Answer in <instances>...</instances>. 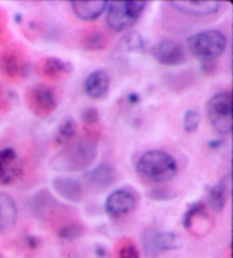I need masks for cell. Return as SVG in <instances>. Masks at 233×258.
I'll list each match as a JSON object with an SVG mask.
<instances>
[{
	"label": "cell",
	"mask_w": 233,
	"mask_h": 258,
	"mask_svg": "<svg viewBox=\"0 0 233 258\" xmlns=\"http://www.w3.org/2000/svg\"><path fill=\"white\" fill-rule=\"evenodd\" d=\"M97 157L96 141L92 138L81 139L65 146L50 159V167L57 172H78L87 170Z\"/></svg>",
	"instance_id": "obj_1"
},
{
	"label": "cell",
	"mask_w": 233,
	"mask_h": 258,
	"mask_svg": "<svg viewBox=\"0 0 233 258\" xmlns=\"http://www.w3.org/2000/svg\"><path fill=\"white\" fill-rule=\"evenodd\" d=\"M137 172L152 182H165L177 174L178 165L172 155L163 150H148L137 162Z\"/></svg>",
	"instance_id": "obj_2"
},
{
	"label": "cell",
	"mask_w": 233,
	"mask_h": 258,
	"mask_svg": "<svg viewBox=\"0 0 233 258\" xmlns=\"http://www.w3.org/2000/svg\"><path fill=\"white\" fill-rule=\"evenodd\" d=\"M226 43V37L221 31L205 30L188 39V49L196 58L210 63L223 54Z\"/></svg>",
	"instance_id": "obj_3"
},
{
	"label": "cell",
	"mask_w": 233,
	"mask_h": 258,
	"mask_svg": "<svg viewBox=\"0 0 233 258\" xmlns=\"http://www.w3.org/2000/svg\"><path fill=\"white\" fill-rule=\"evenodd\" d=\"M146 6V2H110L106 8V23L118 32L128 30L140 19Z\"/></svg>",
	"instance_id": "obj_4"
},
{
	"label": "cell",
	"mask_w": 233,
	"mask_h": 258,
	"mask_svg": "<svg viewBox=\"0 0 233 258\" xmlns=\"http://www.w3.org/2000/svg\"><path fill=\"white\" fill-rule=\"evenodd\" d=\"M208 119L219 135L228 136L232 132V95L230 91L216 93L206 105Z\"/></svg>",
	"instance_id": "obj_5"
},
{
	"label": "cell",
	"mask_w": 233,
	"mask_h": 258,
	"mask_svg": "<svg viewBox=\"0 0 233 258\" xmlns=\"http://www.w3.org/2000/svg\"><path fill=\"white\" fill-rule=\"evenodd\" d=\"M25 100L31 113L35 116H49L57 108V97L50 87L35 84L25 92Z\"/></svg>",
	"instance_id": "obj_6"
},
{
	"label": "cell",
	"mask_w": 233,
	"mask_h": 258,
	"mask_svg": "<svg viewBox=\"0 0 233 258\" xmlns=\"http://www.w3.org/2000/svg\"><path fill=\"white\" fill-rule=\"evenodd\" d=\"M29 71V61L19 48H10L0 54V72L4 77L16 80L25 77Z\"/></svg>",
	"instance_id": "obj_7"
},
{
	"label": "cell",
	"mask_w": 233,
	"mask_h": 258,
	"mask_svg": "<svg viewBox=\"0 0 233 258\" xmlns=\"http://www.w3.org/2000/svg\"><path fill=\"white\" fill-rule=\"evenodd\" d=\"M154 58L165 66H179L186 61V50L181 43L173 40H163L152 48Z\"/></svg>",
	"instance_id": "obj_8"
},
{
	"label": "cell",
	"mask_w": 233,
	"mask_h": 258,
	"mask_svg": "<svg viewBox=\"0 0 233 258\" xmlns=\"http://www.w3.org/2000/svg\"><path fill=\"white\" fill-rule=\"evenodd\" d=\"M143 246L148 255H157L166 250H172L180 247V238L174 233L148 231L143 235Z\"/></svg>",
	"instance_id": "obj_9"
},
{
	"label": "cell",
	"mask_w": 233,
	"mask_h": 258,
	"mask_svg": "<svg viewBox=\"0 0 233 258\" xmlns=\"http://www.w3.org/2000/svg\"><path fill=\"white\" fill-rule=\"evenodd\" d=\"M22 173V161L13 148L0 149V185L11 184Z\"/></svg>",
	"instance_id": "obj_10"
},
{
	"label": "cell",
	"mask_w": 233,
	"mask_h": 258,
	"mask_svg": "<svg viewBox=\"0 0 233 258\" xmlns=\"http://www.w3.org/2000/svg\"><path fill=\"white\" fill-rule=\"evenodd\" d=\"M137 206V198L128 189H119L106 199L105 210L111 216H122L131 213Z\"/></svg>",
	"instance_id": "obj_11"
},
{
	"label": "cell",
	"mask_w": 233,
	"mask_h": 258,
	"mask_svg": "<svg viewBox=\"0 0 233 258\" xmlns=\"http://www.w3.org/2000/svg\"><path fill=\"white\" fill-rule=\"evenodd\" d=\"M73 68L69 63L57 57H46L39 61L37 66L38 74L44 80L56 82L66 79L72 73Z\"/></svg>",
	"instance_id": "obj_12"
},
{
	"label": "cell",
	"mask_w": 233,
	"mask_h": 258,
	"mask_svg": "<svg viewBox=\"0 0 233 258\" xmlns=\"http://www.w3.org/2000/svg\"><path fill=\"white\" fill-rule=\"evenodd\" d=\"M174 10L182 14L190 16H207L217 13L221 4L215 0H204V2H191V0H172L169 2Z\"/></svg>",
	"instance_id": "obj_13"
},
{
	"label": "cell",
	"mask_w": 233,
	"mask_h": 258,
	"mask_svg": "<svg viewBox=\"0 0 233 258\" xmlns=\"http://www.w3.org/2000/svg\"><path fill=\"white\" fill-rule=\"evenodd\" d=\"M185 226L192 233H206L210 228V220L203 204H196L185 216Z\"/></svg>",
	"instance_id": "obj_14"
},
{
	"label": "cell",
	"mask_w": 233,
	"mask_h": 258,
	"mask_svg": "<svg viewBox=\"0 0 233 258\" xmlns=\"http://www.w3.org/2000/svg\"><path fill=\"white\" fill-rule=\"evenodd\" d=\"M109 84L110 78L106 71H93L92 73L88 75L86 81H84V92L87 93L88 97L92 98V99H99L108 91Z\"/></svg>",
	"instance_id": "obj_15"
},
{
	"label": "cell",
	"mask_w": 233,
	"mask_h": 258,
	"mask_svg": "<svg viewBox=\"0 0 233 258\" xmlns=\"http://www.w3.org/2000/svg\"><path fill=\"white\" fill-rule=\"evenodd\" d=\"M88 183L93 189L104 190L114 183L116 181V172L113 166L109 164H100L99 166L88 172L86 175Z\"/></svg>",
	"instance_id": "obj_16"
},
{
	"label": "cell",
	"mask_w": 233,
	"mask_h": 258,
	"mask_svg": "<svg viewBox=\"0 0 233 258\" xmlns=\"http://www.w3.org/2000/svg\"><path fill=\"white\" fill-rule=\"evenodd\" d=\"M74 14L83 21H95L106 11L108 2L92 0V2H71Z\"/></svg>",
	"instance_id": "obj_17"
},
{
	"label": "cell",
	"mask_w": 233,
	"mask_h": 258,
	"mask_svg": "<svg viewBox=\"0 0 233 258\" xmlns=\"http://www.w3.org/2000/svg\"><path fill=\"white\" fill-rule=\"evenodd\" d=\"M53 189L60 194L63 198L70 202L78 203L83 197V188L79 181L72 177H56L52 181Z\"/></svg>",
	"instance_id": "obj_18"
},
{
	"label": "cell",
	"mask_w": 233,
	"mask_h": 258,
	"mask_svg": "<svg viewBox=\"0 0 233 258\" xmlns=\"http://www.w3.org/2000/svg\"><path fill=\"white\" fill-rule=\"evenodd\" d=\"M17 219L16 204L10 195L0 192V233L7 232L14 226Z\"/></svg>",
	"instance_id": "obj_19"
},
{
	"label": "cell",
	"mask_w": 233,
	"mask_h": 258,
	"mask_svg": "<svg viewBox=\"0 0 233 258\" xmlns=\"http://www.w3.org/2000/svg\"><path fill=\"white\" fill-rule=\"evenodd\" d=\"M230 184L231 179L230 175L223 177L222 181L213 186L212 190L209 191V204L213 207L214 211L221 212L223 210L224 205L227 199L228 192H230Z\"/></svg>",
	"instance_id": "obj_20"
},
{
	"label": "cell",
	"mask_w": 233,
	"mask_h": 258,
	"mask_svg": "<svg viewBox=\"0 0 233 258\" xmlns=\"http://www.w3.org/2000/svg\"><path fill=\"white\" fill-rule=\"evenodd\" d=\"M78 132V123L73 117H65L60 123L53 136V142L58 147H65L75 137Z\"/></svg>",
	"instance_id": "obj_21"
},
{
	"label": "cell",
	"mask_w": 233,
	"mask_h": 258,
	"mask_svg": "<svg viewBox=\"0 0 233 258\" xmlns=\"http://www.w3.org/2000/svg\"><path fill=\"white\" fill-rule=\"evenodd\" d=\"M82 44L88 50H102L107 44V38L101 31L91 29L84 33L82 38Z\"/></svg>",
	"instance_id": "obj_22"
},
{
	"label": "cell",
	"mask_w": 233,
	"mask_h": 258,
	"mask_svg": "<svg viewBox=\"0 0 233 258\" xmlns=\"http://www.w3.org/2000/svg\"><path fill=\"white\" fill-rule=\"evenodd\" d=\"M143 46L142 39L140 35L137 32H131L122 39V41L120 42V47L122 48V50L127 51H133V50H139Z\"/></svg>",
	"instance_id": "obj_23"
},
{
	"label": "cell",
	"mask_w": 233,
	"mask_h": 258,
	"mask_svg": "<svg viewBox=\"0 0 233 258\" xmlns=\"http://www.w3.org/2000/svg\"><path fill=\"white\" fill-rule=\"evenodd\" d=\"M200 124V115L195 109H189L183 116V128L188 133H194L198 130Z\"/></svg>",
	"instance_id": "obj_24"
},
{
	"label": "cell",
	"mask_w": 233,
	"mask_h": 258,
	"mask_svg": "<svg viewBox=\"0 0 233 258\" xmlns=\"http://www.w3.org/2000/svg\"><path fill=\"white\" fill-rule=\"evenodd\" d=\"M83 123L88 126L97 125L99 122V113L96 108H87L82 114Z\"/></svg>",
	"instance_id": "obj_25"
},
{
	"label": "cell",
	"mask_w": 233,
	"mask_h": 258,
	"mask_svg": "<svg viewBox=\"0 0 233 258\" xmlns=\"http://www.w3.org/2000/svg\"><path fill=\"white\" fill-rule=\"evenodd\" d=\"M80 234H81V229H80L78 225H74V224H69V225L63 226L60 231L61 237L67 240L75 239L76 237H79Z\"/></svg>",
	"instance_id": "obj_26"
},
{
	"label": "cell",
	"mask_w": 233,
	"mask_h": 258,
	"mask_svg": "<svg viewBox=\"0 0 233 258\" xmlns=\"http://www.w3.org/2000/svg\"><path fill=\"white\" fill-rule=\"evenodd\" d=\"M119 258H139V252L134 244L124 243L119 250Z\"/></svg>",
	"instance_id": "obj_27"
},
{
	"label": "cell",
	"mask_w": 233,
	"mask_h": 258,
	"mask_svg": "<svg viewBox=\"0 0 233 258\" xmlns=\"http://www.w3.org/2000/svg\"><path fill=\"white\" fill-rule=\"evenodd\" d=\"M12 106V98L5 89L0 86V113L7 112Z\"/></svg>",
	"instance_id": "obj_28"
},
{
	"label": "cell",
	"mask_w": 233,
	"mask_h": 258,
	"mask_svg": "<svg viewBox=\"0 0 233 258\" xmlns=\"http://www.w3.org/2000/svg\"><path fill=\"white\" fill-rule=\"evenodd\" d=\"M6 31H5V22H4L2 15H0V43L5 42L7 38H6Z\"/></svg>",
	"instance_id": "obj_29"
}]
</instances>
